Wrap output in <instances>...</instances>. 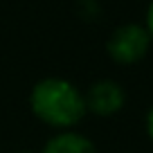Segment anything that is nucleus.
<instances>
[{"label": "nucleus", "mask_w": 153, "mask_h": 153, "mask_svg": "<svg viewBox=\"0 0 153 153\" xmlns=\"http://www.w3.org/2000/svg\"><path fill=\"white\" fill-rule=\"evenodd\" d=\"M29 110L54 131H72L88 115L86 97L70 79L45 76L29 90Z\"/></svg>", "instance_id": "nucleus-1"}, {"label": "nucleus", "mask_w": 153, "mask_h": 153, "mask_svg": "<svg viewBox=\"0 0 153 153\" xmlns=\"http://www.w3.org/2000/svg\"><path fill=\"white\" fill-rule=\"evenodd\" d=\"M151 36L140 23H124L106 41V52L117 65H135L151 50Z\"/></svg>", "instance_id": "nucleus-2"}, {"label": "nucleus", "mask_w": 153, "mask_h": 153, "mask_svg": "<svg viewBox=\"0 0 153 153\" xmlns=\"http://www.w3.org/2000/svg\"><path fill=\"white\" fill-rule=\"evenodd\" d=\"M86 108L97 117H113L126 106V90L115 79H99L86 92Z\"/></svg>", "instance_id": "nucleus-3"}, {"label": "nucleus", "mask_w": 153, "mask_h": 153, "mask_svg": "<svg viewBox=\"0 0 153 153\" xmlns=\"http://www.w3.org/2000/svg\"><path fill=\"white\" fill-rule=\"evenodd\" d=\"M41 153H97V146L88 135L72 131H56L43 144Z\"/></svg>", "instance_id": "nucleus-4"}, {"label": "nucleus", "mask_w": 153, "mask_h": 153, "mask_svg": "<svg viewBox=\"0 0 153 153\" xmlns=\"http://www.w3.org/2000/svg\"><path fill=\"white\" fill-rule=\"evenodd\" d=\"M144 131H146V137L153 142V104L149 106L146 115H144Z\"/></svg>", "instance_id": "nucleus-5"}, {"label": "nucleus", "mask_w": 153, "mask_h": 153, "mask_svg": "<svg viewBox=\"0 0 153 153\" xmlns=\"http://www.w3.org/2000/svg\"><path fill=\"white\" fill-rule=\"evenodd\" d=\"M144 27H146L149 36H151V41H153V0L149 2V7H146V16H144Z\"/></svg>", "instance_id": "nucleus-6"}, {"label": "nucleus", "mask_w": 153, "mask_h": 153, "mask_svg": "<svg viewBox=\"0 0 153 153\" xmlns=\"http://www.w3.org/2000/svg\"><path fill=\"white\" fill-rule=\"evenodd\" d=\"M18 153H32V151H18Z\"/></svg>", "instance_id": "nucleus-7"}]
</instances>
